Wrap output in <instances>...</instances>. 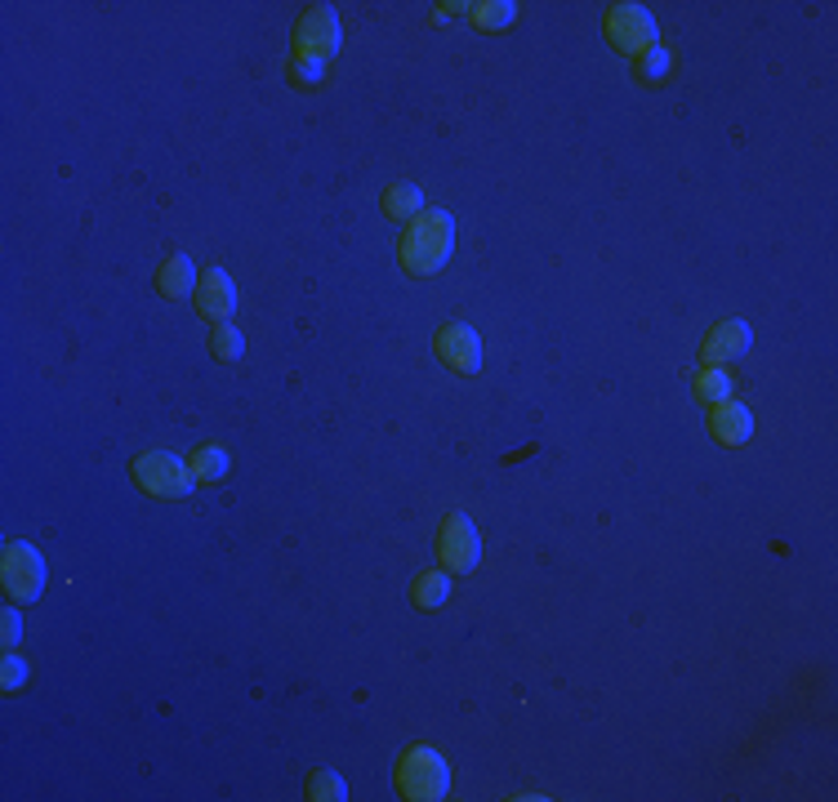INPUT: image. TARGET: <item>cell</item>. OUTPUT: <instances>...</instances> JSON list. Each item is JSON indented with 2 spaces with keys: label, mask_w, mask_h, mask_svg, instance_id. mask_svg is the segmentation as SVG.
Instances as JSON below:
<instances>
[{
  "label": "cell",
  "mask_w": 838,
  "mask_h": 802,
  "mask_svg": "<svg viewBox=\"0 0 838 802\" xmlns=\"http://www.w3.org/2000/svg\"><path fill=\"white\" fill-rule=\"evenodd\" d=\"M723 397H732V375L723 370V366H705L701 375H695V401H723Z\"/></svg>",
  "instance_id": "18"
},
{
  "label": "cell",
  "mask_w": 838,
  "mask_h": 802,
  "mask_svg": "<svg viewBox=\"0 0 838 802\" xmlns=\"http://www.w3.org/2000/svg\"><path fill=\"white\" fill-rule=\"evenodd\" d=\"M602 27H607V41L628 58H643L656 45V19L643 5H611Z\"/></svg>",
  "instance_id": "5"
},
{
  "label": "cell",
  "mask_w": 838,
  "mask_h": 802,
  "mask_svg": "<svg viewBox=\"0 0 838 802\" xmlns=\"http://www.w3.org/2000/svg\"><path fill=\"white\" fill-rule=\"evenodd\" d=\"M0 687H5V691H10V696H14V691H23V687H27V664H23V660H19V655H14V651H10V655H5V664H0Z\"/></svg>",
  "instance_id": "22"
},
{
  "label": "cell",
  "mask_w": 838,
  "mask_h": 802,
  "mask_svg": "<svg viewBox=\"0 0 838 802\" xmlns=\"http://www.w3.org/2000/svg\"><path fill=\"white\" fill-rule=\"evenodd\" d=\"M286 81L299 85V90H317V85L326 81V62L304 58V54H291V62H286Z\"/></svg>",
  "instance_id": "19"
},
{
  "label": "cell",
  "mask_w": 838,
  "mask_h": 802,
  "mask_svg": "<svg viewBox=\"0 0 838 802\" xmlns=\"http://www.w3.org/2000/svg\"><path fill=\"white\" fill-rule=\"evenodd\" d=\"M196 290V267H192V259L188 254H170L161 267H157V295L161 299H183V295H192Z\"/></svg>",
  "instance_id": "12"
},
{
  "label": "cell",
  "mask_w": 838,
  "mask_h": 802,
  "mask_svg": "<svg viewBox=\"0 0 838 802\" xmlns=\"http://www.w3.org/2000/svg\"><path fill=\"white\" fill-rule=\"evenodd\" d=\"M335 49H339V14L330 5L304 10L295 23V54L326 62V58H335Z\"/></svg>",
  "instance_id": "7"
},
{
  "label": "cell",
  "mask_w": 838,
  "mask_h": 802,
  "mask_svg": "<svg viewBox=\"0 0 838 802\" xmlns=\"http://www.w3.org/2000/svg\"><path fill=\"white\" fill-rule=\"evenodd\" d=\"M710 433H714L723 446H745V442L754 437V415H749V406H745V401H736V397L714 401V406H710Z\"/></svg>",
  "instance_id": "11"
},
{
  "label": "cell",
  "mask_w": 838,
  "mask_h": 802,
  "mask_svg": "<svg viewBox=\"0 0 838 802\" xmlns=\"http://www.w3.org/2000/svg\"><path fill=\"white\" fill-rule=\"evenodd\" d=\"M451 789V767L438 749L415 745L406 749V758L397 763V793L410 802H442Z\"/></svg>",
  "instance_id": "2"
},
{
  "label": "cell",
  "mask_w": 838,
  "mask_h": 802,
  "mask_svg": "<svg viewBox=\"0 0 838 802\" xmlns=\"http://www.w3.org/2000/svg\"><path fill=\"white\" fill-rule=\"evenodd\" d=\"M0 584L14 602H36L45 588V562L27 540L5 545V558H0Z\"/></svg>",
  "instance_id": "4"
},
{
  "label": "cell",
  "mask_w": 838,
  "mask_h": 802,
  "mask_svg": "<svg viewBox=\"0 0 838 802\" xmlns=\"http://www.w3.org/2000/svg\"><path fill=\"white\" fill-rule=\"evenodd\" d=\"M468 10H473V23H477L482 32H500V27H509V23L518 19L513 0H482V5H468Z\"/></svg>",
  "instance_id": "17"
},
{
  "label": "cell",
  "mask_w": 838,
  "mask_h": 802,
  "mask_svg": "<svg viewBox=\"0 0 838 802\" xmlns=\"http://www.w3.org/2000/svg\"><path fill=\"white\" fill-rule=\"evenodd\" d=\"M129 478H134L138 491H148L152 500H183V495L196 486L192 468H188L179 455H170V450H144V455H134Z\"/></svg>",
  "instance_id": "3"
},
{
  "label": "cell",
  "mask_w": 838,
  "mask_h": 802,
  "mask_svg": "<svg viewBox=\"0 0 838 802\" xmlns=\"http://www.w3.org/2000/svg\"><path fill=\"white\" fill-rule=\"evenodd\" d=\"M433 348H438V357H442L451 370H460V375H473V370L482 366V340L473 334V325H464V321L442 325L438 340H433Z\"/></svg>",
  "instance_id": "9"
},
{
  "label": "cell",
  "mask_w": 838,
  "mask_h": 802,
  "mask_svg": "<svg viewBox=\"0 0 838 802\" xmlns=\"http://www.w3.org/2000/svg\"><path fill=\"white\" fill-rule=\"evenodd\" d=\"M192 478L196 482H210V486H215V482H224L228 478V455L219 450V446H201L196 455H192Z\"/></svg>",
  "instance_id": "16"
},
{
  "label": "cell",
  "mask_w": 838,
  "mask_h": 802,
  "mask_svg": "<svg viewBox=\"0 0 838 802\" xmlns=\"http://www.w3.org/2000/svg\"><path fill=\"white\" fill-rule=\"evenodd\" d=\"M419 210H424V187L419 183H393L384 187V215L397 224H410Z\"/></svg>",
  "instance_id": "13"
},
{
  "label": "cell",
  "mask_w": 838,
  "mask_h": 802,
  "mask_svg": "<svg viewBox=\"0 0 838 802\" xmlns=\"http://www.w3.org/2000/svg\"><path fill=\"white\" fill-rule=\"evenodd\" d=\"M749 344H754L749 321H718V325L705 334V344H701V366H727V362L745 357Z\"/></svg>",
  "instance_id": "10"
},
{
  "label": "cell",
  "mask_w": 838,
  "mask_h": 802,
  "mask_svg": "<svg viewBox=\"0 0 838 802\" xmlns=\"http://www.w3.org/2000/svg\"><path fill=\"white\" fill-rule=\"evenodd\" d=\"M210 353H215L219 362H241V353H246V340H241V330L237 325H215L210 330Z\"/></svg>",
  "instance_id": "20"
},
{
  "label": "cell",
  "mask_w": 838,
  "mask_h": 802,
  "mask_svg": "<svg viewBox=\"0 0 838 802\" xmlns=\"http://www.w3.org/2000/svg\"><path fill=\"white\" fill-rule=\"evenodd\" d=\"M669 72H673V54L665 49V45H652L643 58H634V77L643 81V85H665L669 81Z\"/></svg>",
  "instance_id": "14"
},
{
  "label": "cell",
  "mask_w": 838,
  "mask_h": 802,
  "mask_svg": "<svg viewBox=\"0 0 838 802\" xmlns=\"http://www.w3.org/2000/svg\"><path fill=\"white\" fill-rule=\"evenodd\" d=\"M192 299H196L201 321H219L224 325L233 317V308H237V286H233V277L224 273V267H205V273L196 277Z\"/></svg>",
  "instance_id": "8"
},
{
  "label": "cell",
  "mask_w": 838,
  "mask_h": 802,
  "mask_svg": "<svg viewBox=\"0 0 838 802\" xmlns=\"http://www.w3.org/2000/svg\"><path fill=\"white\" fill-rule=\"evenodd\" d=\"M401 267L410 277H433L455 254V219L446 210H419L401 232Z\"/></svg>",
  "instance_id": "1"
},
{
  "label": "cell",
  "mask_w": 838,
  "mask_h": 802,
  "mask_svg": "<svg viewBox=\"0 0 838 802\" xmlns=\"http://www.w3.org/2000/svg\"><path fill=\"white\" fill-rule=\"evenodd\" d=\"M446 597H451V575H442V571L419 575V580L410 584V602H415V607H424V611H438Z\"/></svg>",
  "instance_id": "15"
},
{
  "label": "cell",
  "mask_w": 838,
  "mask_h": 802,
  "mask_svg": "<svg viewBox=\"0 0 838 802\" xmlns=\"http://www.w3.org/2000/svg\"><path fill=\"white\" fill-rule=\"evenodd\" d=\"M19 638H23V620H19V611H5V633H0V642H5V651H14Z\"/></svg>",
  "instance_id": "23"
},
{
  "label": "cell",
  "mask_w": 838,
  "mask_h": 802,
  "mask_svg": "<svg viewBox=\"0 0 838 802\" xmlns=\"http://www.w3.org/2000/svg\"><path fill=\"white\" fill-rule=\"evenodd\" d=\"M308 798L313 802H339V798H348V784H343L339 771H313L308 776Z\"/></svg>",
  "instance_id": "21"
},
{
  "label": "cell",
  "mask_w": 838,
  "mask_h": 802,
  "mask_svg": "<svg viewBox=\"0 0 838 802\" xmlns=\"http://www.w3.org/2000/svg\"><path fill=\"white\" fill-rule=\"evenodd\" d=\"M482 558V545H477V530L464 513H446L442 530H438V562L446 575H468Z\"/></svg>",
  "instance_id": "6"
}]
</instances>
